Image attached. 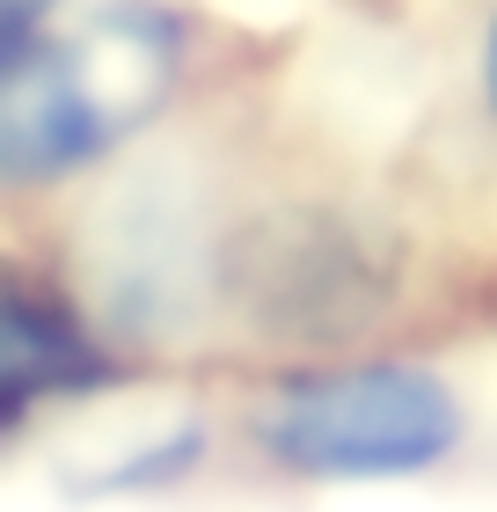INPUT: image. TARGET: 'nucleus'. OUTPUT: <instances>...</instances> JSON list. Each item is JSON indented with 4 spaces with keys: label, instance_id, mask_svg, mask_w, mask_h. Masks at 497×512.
I'll return each instance as SVG.
<instances>
[{
    "label": "nucleus",
    "instance_id": "obj_4",
    "mask_svg": "<svg viewBox=\"0 0 497 512\" xmlns=\"http://www.w3.org/2000/svg\"><path fill=\"white\" fill-rule=\"evenodd\" d=\"M490 110H497V30H490Z\"/></svg>",
    "mask_w": 497,
    "mask_h": 512
},
{
    "label": "nucleus",
    "instance_id": "obj_1",
    "mask_svg": "<svg viewBox=\"0 0 497 512\" xmlns=\"http://www.w3.org/2000/svg\"><path fill=\"white\" fill-rule=\"evenodd\" d=\"M176 81V22L125 0L96 8L74 30L8 44V88H0V169L15 183L66 176L110 154L161 110Z\"/></svg>",
    "mask_w": 497,
    "mask_h": 512
},
{
    "label": "nucleus",
    "instance_id": "obj_3",
    "mask_svg": "<svg viewBox=\"0 0 497 512\" xmlns=\"http://www.w3.org/2000/svg\"><path fill=\"white\" fill-rule=\"evenodd\" d=\"M96 374V352L59 308H44L30 286H8V315H0V403L22 417L44 388H74Z\"/></svg>",
    "mask_w": 497,
    "mask_h": 512
},
{
    "label": "nucleus",
    "instance_id": "obj_2",
    "mask_svg": "<svg viewBox=\"0 0 497 512\" xmlns=\"http://www.w3.org/2000/svg\"><path fill=\"white\" fill-rule=\"evenodd\" d=\"M461 403L424 366H337L300 374L256 410V447L293 476L366 483L417 476L454 454Z\"/></svg>",
    "mask_w": 497,
    "mask_h": 512
}]
</instances>
